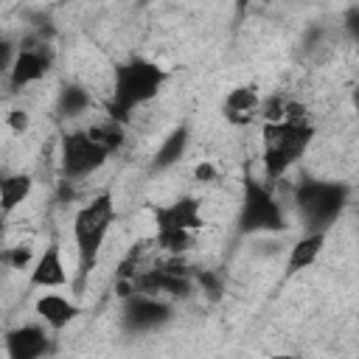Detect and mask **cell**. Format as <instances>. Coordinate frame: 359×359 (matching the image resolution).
<instances>
[{"mask_svg": "<svg viewBox=\"0 0 359 359\" xmlns=\"http://www.w3.org/2000/svg\"><path fill=\"white\" fill-rule=\"evenodd\" d=\"M163 81H165L163 67H157L154 62H146V59H135V62L118 67L115 84H112V104H109L112 121H126V115L135 107H140L157 95Z\"/></svg>", "mask_w": 359, "mask_h": 359, "instance_id": "obj_1", "label": "cell"}, {"mask_svg": "<svg viewBox=\"0 0 359 359\" xmlns=\"http://www.w3.org/2000/svg\"><path fill=\"white\" fill-rule=\"evenodd\" d=\"M261 137H264V168L272 180H278L292 163L303 157V151L314 137V129L303 118H280V121H269Z\"/></svg>", "mask_w": 359, "mask_h": 359, "instance_id": "obj_2", "label": "cell"}, {"mask_svg": "<svg viewBox=\"0 0 359 359\" xmlns=\"http://www.w3.org/2000/svg\"><path fill=\"white\" fill-rule=\"evenodd\" d=\"M112 224H115V205H112L109 194L93 196L73 216V241H76L79 261H81L84 272L95 264V258L101 252V244H104V238H107Z\"/></svg>", "mask_w": 359, "mask_h": 359, "instance_id": "obj_3", "label": "cell"}, {"mask_svg": "<svg viewBox=\"0 0 359 359\" xmlns=\"http://www.w3.org/2000/svg\"><path fill=\"white\" fill-rule=\"evenodd\" d=\"M238 227L244 233H280L286 230L283 210L272 191L261 185L258 180H244V199H241V213H238Z\"/></svg>", "mask_w": 359, "mask_h": 359, "instance_id": "obj_4", "label": "cell"}, {"mask_svg": "<svg viewBox=\"0 0 359 359\" xmlns=\"http://www.w3.org/2000/svg\"><path fill=\"white\" fill-rule=\"evenodd\" d=\"M348 188L339 182H306L297 188V208L303 219L314 227H328L345 208Z\"/></svg>", "mask_w": 359, "mask_h": 359, "instance_id": "obj_5", "label": "cell"}, {"mask_svg": "<svg viewBox=\"0 0 359 359\" xmlns=\"http://www.w3.org/2000/svg\"><path fill=\"white\" fill-rule=\"evenodd\" d=\"M109 149L101 143L98 132H70L62 140V168L67 177H87L104 165Z\"/></svg>", "mask_w": 359, "mask_h": 359, "instance_id": "obj_6", "label": "cell"}, {"mask_svg": "<svg viewBox=\"0 0 359 359\" xmlns=\"http://www.w3.org/2000/svg\"><path fill=\"white\" fill-rule=\"evenodd\" d=\"M154 222H157V230H185V233L199 230L205 224L199 202L191 199V196H182V199H177L165 208H157Z\"/></svg>", "mask_w": 359, "mask_h": 359, "instance_id": "obj_7", "label": "cell"}, {"mask_svg": "<svg viewBox=\"0 0 359 359\" xmlns=\"http://www.w3.org/2000/svg\"><path fill=\"white\" fill-rule=\"evenodd\" d=\"M8 359H42L48 353V337L39 325H20L6 337Z\"/></svg>", "mask_w": 359, "mask_h": 359, "instance_id": "obj_8", "label": "cell"}, {"mask_svg": "<svg viewBox=\"0 0 359 359\" xmlns=\"http://www.w3.org/2000/svg\"><path fill=\"white\" fill-rule=\"evenodd\" d=\"M67 283V269L62 264V252L56 244H50L39 261L34 264L31 269V286H39V289H56V286H65Z\"/></svg>", "mask_w": 359, "mask_h": 359, "instance_id": "obj_9", "label": "cell"}, {"mask_svg": "<svg viewBox=\"0 0 359 359\" xmlns=\"http://www.w3.org/2000/svg\"><path fill=\"white\" fill-rule=\"evenodd\" d=\"M45 70H48V59H45L39 50L25 48V50H20V53L14 56V62H11V67H8V84H11L14 90H20V87H25V84L39 81V79L45 76Z\"/></svg>", "mask_w": 359, "mask_h": 359, "instance_id": "obj_10", "label": "cell"}, {"mask_svg": "<svg viewBox=\"0 0 359 359\" xmlns=\"http://www.w3.org/2000/svg\"><path fill=\"white\" fill-rule=\"evenodd\" d=\"M222 109H224V118H227L233 126H247V123L258 115L261 98H258V93H255L252 87H236V90L227 93Z\"/></svg>", "mask_w": 359, "mask_h": 359, "instance_id": "obj_11", "label": "cell"}, {"mask_svg": "<svg viewBox=\"0 0 359 359\" xmlns=\"http://www.w3.org/2000/svg\"><path fill=\"white\" fill-rule=\"evenodd\" d=\"M36 314H39L53 331H62L67 323L76 320L79 306L70 303V300L62 297V294H42V297L36 300Z\"/></svg>", "mask_w": 359, "mask_h": 359, "instance_id": "obj_12", "label": "cell"}, {"mask_svg": "<svg viewBox=\"0 0 359 359\" xmlns=\"http://www.w3.org/2000/svg\"><path fill=\"white\" fill-rule=\"evenodd\" d=\"M165 317H168V306L149 294H135V300L126 309V323L135 328H154Z\"/></svg>", "mask_w": 359, "mask_h": 359, "instance_id": "obj_13", "label": "cell"}, {"mask_svg": "<svg viewBox=\"0 0 359 359\" xmlns=\"http://www.w3.org/2000/svg\"><path fill=\"white\" fill-rule=\"evenodd\" d=\"M31 185H34V180L28 174H8V177H3L0 180V213L17 210L28 199Z\"/></svg>", "mask_w": 359, "mask_h": 359, "instance_id": "obj_14", "label": "cell"}, {"mask_svg": "<svg viewBox=\"0 0 359 359\" xmlns=\"http://www.w3.org/2000/svg\"><path fill=\"white\" fill-rule=\"evenodd\" d=\"M323 244H325V233H309L303 236L292 252H289V272H300L306 266H311L317 261V255L323 252Z\"/></svg>", "mask_w": 359, "mask_h": 359, "instance_id": "obj_15", "label": "cell"}, {"mask_svg": "<svg viewBox=\"0 0 359 359\" xmlns=\"http://www.w3.org/2000/svg\"><path fill=\"white\" fill-rule=\"evenodd\" d=\"M185 146H188V132H185V129H174V132L165 137V143L160 146V151H157V157H154V168H168V165H174V163L185 154Z\"/></svg>", "mask_w": 359, "mask_h": 359, "instance_id": "obj_16", "label": "cell"}, {"mask_svg": "<svg viewBox=\"0 0 359 359\" xmlns=\"http://www.w3.org/2000/svg\"><path fill=\"white\" fill-rule=\"evenodd\" d=\"M90 104V95L81 90V87H65L62 95H59V109L62 115H79L84 112Z\"/></svg>", "mask_w": 359, "mask_h": 359, "instance_id": "obj_17", "label": "cell"}, {"mask_svg": "<svg viewBox=\"0 0 359 359\" xmlns=\"http://www.w3.org/2000/svg\"><path fill=\"white\" fill-rule=\"evenodd\" d=\"M154 241L165 252H185L191 247V233H185V230H157Z\"/></svg>", "mask_w": 359, "mask_h": 359, "instance_id": "obj_18", "label": "cell"}, {"mask_svg": "<svg viewBox=\"0 0 359 359\" xmlns=\"http://www.w3.org/2000/svg\"><path fill=\"white\" fill-rule=\"evenodd\" d=\"M199 283L205 286V294L210 300H219L222 297V280L213 275V272H199Z\"/></svg>", "mask_w": 359, "mask_h": 359, "instance_id": "obj_19", "label": "cell"}, {"mask_svg": "<svg viewBox=\"0 0 359 359\" xmlns=\"http://www.w3.org/2000/svg\"><path fill=\"white\" fill-rule=\"evenodd\" d=\"M28 258H31V250H28V247H14V250L6 252V261H8L14 269H22V266L28 264Z\"/></svg>", "mask_w": 359, "mask_h": 359, "instance_id": "obj_20", "label": "cell"}, {"mask_svg": "<svg viewBox=\"0 0 359 359\" xmlns=\"http://www.w3.org/2000/svg\"><path fill=\"white\" fill-rule=\"evenodd\" d=\"M8 126L22 135V132L28 129V112H25V109H11V112H8Z\"/></svg>", "mask_w": 359, "mask_h": 359, "instance_id": "obj_21", "label": "cell"}, {"mask_svg": "<svg viewBox=\"0 0 359 359\" xmlns=\"http://www.w3.org/2000/svg\"><path fill=\"white\" fill-rule=\"evenodd\" d=\"M11 62H14V59H11V42L0 39V70H6Z\"/></svg>", "mask_w": 359, "mask_h": 359, "instance_id": "obj_22", "label": "cell"}, {"mask_svg": "<svg viewBox=\"0 0 359 359\" xmlns=\"http://www.w3.org/2000/svg\"><path fill=\"white\" fill-rule=\"evenodd\" d=\"M196 177H199V180H208V177H213V168H210V165H199V168H196Z\"/></svg>", "mask_w": 359, "mask_h": 359, "instance_id": "obj_23", "label": "cell"}, {"mask_svg": "<svg viewBox=\"0 0 359 359\" xmlns=\"http://www.w3.org/2000/svg\"><path fill=\"white\" fill-rule=\"evenodd\" d=\"M272 359H300V356H292V353H278V356H272Z\"/></svg>", "mask_w": 359, "mask_h": 359, "instance_id": "obj_24", "label": "cell"}, {"mask_svg": "<svg viewBox=\"0 0 359 359\" xmlns=\"http://www.w3.org/2000/svg\"><path fill=\"white\" fill-rule=\"evenodd\" d=\"M0 236H3V224H0Z\"/></svg>", "mask_w": 359, "mask_h": 359, "instance_id": "obj_25", "label": "cell"}]
</instances>
